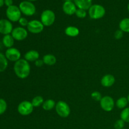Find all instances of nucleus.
<instances>
[{
    "label": "nucleus",
    "mask_w": 129,
    "mask_h": 129,
    "mask_svg": "<svg viewBox=\"0 0 129 129\" xmlns=\"http://www.w3.org/2000/svg\"><path fill=\"white\" fill-rule=\"evenodd\" d=\"M13 69L16 76L20 79H25L30 74V65L25 59H20L15 62Z\"/></svg>",
    "instance_id": "nucleus-1"
},
{
    "label": "nucleus",
    "mask_w": 129,
    "mask_h": 129,
    "mask_svg": "<svg viewBox=\"0 0 129 129\" xmlns=\"http://www.w3.org/2000/svg\"><path fill=\"white\" fill-rule=\"evenodd\" d=\"M106 10L102 5L95 4L92 6L88 10V15L89 17L93 20H98L102 18L105 16Z\"/></svg>",
    "instance_id": "nucleus-2"
},
{
    "label": "nucleus",
    "mask_w": 129,
    "mask_h": 129,
    "mask_svg": "<svg viewBox=\"0 0 129 129\" xmlns=\"http://www.w3.org/2000/svg\"><path fill=\"white\" fill-rule=\"evenodd\" d=\"M55 20V15L50 10H45L42 11L40 15V21L44 26H50L54 23Z\"/></svg>",
    "instance_id": "nucleus-3"
},
{
    "label": "nucleus",
    "mask_w": 129,
    "mask_h": 129,
    "mask_svg": "<svg viewBox=\"0 0 129 129\" xmlns=\"http://www.w3.org/2000/svg\"><path fill=\"white\" fill-rule=\"evenodd\" d=\"M6 15L8 20L12 22L18 21L21 17V12L19 7L15 5H12L7 8L6 11Z\"/></svg>",
    "instance_id": "nucleus-4"
},
{
    "label": "nucleus",
    "mask_w": 129,
    "mask_h": 129,
    "mask_svg": "<svg viewBox=\"0 0 129 129\" xmlns=\"http://www.w3.org/2000/svg\"><path fill=\"white\" fill-rule=\"evenodd\" d=\"M18 7L21 13L25 15V16H33L36 11V8H35V5L31 1H27V0L20 3Z\"/></svg>",
    "instance_id": "nucleus-5"
},
{
    "label": "nucleus",
    "mask_w": 129,
    "mask_h": 129,
    "mask_svg": "<svg viewBox=\"0 0 129 129\" xmlns=\"http://www.w3.org/2000/svg\"><path fill=\"white\" fill-rule=\"evenodd\" d=\"M55 109L58 115L62 118H67L71 113V108L69 105L64 101L60 100L56 103Z\"/></svg>",
    "instance_id": "nucleus-6"
},
{
    "label": "nucleus",
    "mask_w": 129,
    "mask_h": 129,
    "mask_svg": "<svg viewBox=\"0 0 129 129\" xmlns=\"http://www.w3.org/2000/svg\"><path fill=\"white\" fill-rule=\"evenodd\" d=\"M34 106L31 104V102L25 100L20 103L18 105V112L22 116H27L31 114L34 111Z\"/></svg>",
    "instance_id": "nucleus-7"
},
{
    "label": "nucleus",
    "mask_w": 129,
    "mask_h": 129,
    "mask_svg": "<svg viewBox=\"0 0 129 129\" xmlns=\"http://www.w3.org/2000/svg\"><path fill=\"white\" fill-rule=\"evenodd\" d=\"M26 28L29 32L34 34H38L44 30V25L39 20H33L29 21Z\"/></svg>",
    "instance_id": "nucleus-8"
},
{
    "label": "nucleus",
    "mask_w": 129,
    "mask_h": 129,
    "mask_svg": "<svg viewBox=\"0 0 129 129\" xmlns=\"http://www.w3.org/2000/svg\"><path fill=\"white\" fill-rule=\"evenodd\" d=\"M100 103L101 108L107 112L113 110L115 105L114 100L110 96H105L102 97Z\"/></svg>",
    "instance_id": "nucleus-9"
},
{
    "label": "nucleus",
    "mask_w": 129,
    "mask_h": 129,
    "mask_svg": "<svg viewBox=\"0 0 129 129\" xmlns=\"http://www.w3.org/2000/svg\"><path fill=\"white\" fill-rule=\"evenodd\" d=\"M11 35L15 40L23 41L28 36V30L22 26H18L13 30Z\"/></svg>",
    "instance_id": "nucleus-10"
},
{
    "label": "nucleus",
    "mask_w": 129,
    "mask_h": 129,
    "mask_svg": "<svg viewBox=\"0 0 129 129\" xmlns=\"http://www.w3.org/2000/svg\"><path fill=\"white\" fill-rule=\"evenodd\" d=\"M5 56L8 60L16 62L21 59V52L18 49L15 47L9 48L5 52Z\"/></svg>",
    "instance_id": "nucleus-11"
},
{
    "label": "nucleus",
    "mask_w": 129,
    "mask_h": 129,
    "mask_svg": "<svg viewBox=\"0 0 129 129\" xmlns=\"http://www.w3.org/2000/svg\"><path fill=\"white\" fill-rule=\"evenodd\" d=\"M13 28L11 21L6 19L0 20V34L4 35L11 34Z\"/></svg>",
    "instance_id": "nucleus-12"
},
{
    "label": "nucleus",
    "mask_w": 129,
    "mask_h": 129,
    "mask_svg": "<svg viewBox=\"0 0 129 129\" xmlns=\"http://www.w3.org/2000/svg\"><path fill=\"white\" fill-rule=\"evenodd\" d=\"M62 10L68 15H73L76 13L77 7L74 2L72 1H65L62 5Z\"/></svg>",
    "instance_id": "nucleus-13"
},
{
    "label": "nucleus",
    "mask_w": 129,
    "mask_h": 129,
    "mask_svg": "<svg viewBox=\"0 0 129 129\" xmlns=\"http://www.w3.org/2000/svg\"><path fill=\"white\" fill-rule=\"evenodd\" d=\"M115 83V78L112 74H108L103 76L101 79V84L103 87L109 88L112 86Z\"/></svg>",
    "instance_id": "nucleus-14"
},
{
    "label": "nucleus",
    "mask_w": 129,
    "mask_h": 129,
    "mask_svg": "<svg viewBox=\"0 0 129 129\" xmlns=\"http://www.w3.org/2000/svg\"><path fill=\"white\" fill-rule=\"evenodd\" d=\"M40 57L39 52L35 50H30L24 55V58L28 62H35Z\"/></svg>",
    "instance_id": "nucleus-15"
},
{
    "label": "nucleus",
    "mask_w": 129,
    "mask_h": 129,
    "mask_svg": "<svg viewBox=\"0 0 129 129\" xmlns=\"http://www.w3.org/2000/svg\"><path fill=\"white\" fill-rule=\"evenodd\" d=\"M74 3L78 8L86 11L89 10L92 6V0H74Z\"/></svg>",
    "instance_id": "nucleus-16"
},
{
    "label": "nucleus",
    "mask_w": 129,
    "mask_h": 129,
    "mask_svg": "<svg viewBox=\"0 0 129 129\" xmlns=\"http://www.w3.org/2000/svg\"><path fill=\"white\" fill-rule=\"evenodd\" d=\"M2 42L5 47L9 49V48L13 47L15 43V39H13L11 34H8V35H4L3 37Z\"/></svg>",
    "instance_id": "nucleus-17"
},
{
    "label": "nucleus",
    "mask_w": 129,
    "mask_h": 129,
    "mask_svg": "<svg viewBox=\"0 0 129 129\" xmlns=\"http://www.w3.org/2000/svg\"><path fill=\"white\" fill-rule=\"evenodd\" d=\"M44 61V64H46L47 66H54L56 63L57 59L55 55L51 54H48L43 56L42 59Z\"/></svg>",
    "instance_id": "nucleus-18"
},
{
    "label": "nucleus",
    "mask_w": 129,
    "mask_h": 129,
    "mask_svg": "<svg viewBox=\"0 0 129 129\" xmlns=\"http://www.w3.org/2000/svg\"><path fill=\"white\" fill-rule=\"evenodd\" d=\"M65 34L71 37H75L79 34V30L76 26H69L65 29Z\"/></svg>",
    "instance_id": "nucleus-19"
},
{
    "label": "nucleus",
    "mask_w": 129,
    "mask_h": 129,
    "mask_svg": "<svg viewBox=\"0 0 129 129\" xmlns=\"http://www.w3.org/2000/svg\"><path fill=\"white\" fill-rule=\"evenodd\" d=\"M56 103L52 99H47L44 101L42 105V108L45 111H50L55 107Z\"/></svg>",
    "instance_id": "nucleus-20"
},
{
    "label": "nucleus",
    "mask_w": 129,
    "mask_h": 129,
    "mask_svg": "<svg viewBox=\"0 0 129 129\" xmlns=\"http://www.w3.org/2000/svg\"><path fill=\"white\" fill-rule=\"evenodd\" d=\"M119 28L123 32L129 33V18H125L120 21Z\"/></svg>",
    "instance_id": "nucleus-21"
},
{
    "label": "nucleus",
    "mask_w": 129,
    "mask_h": 129,
    "mask_svg": "<svg viewBox=\"0 0 129 129\" xmlns=\"http://www.w3.org/2000/svg\"><path fill=\"white\" fill-rule=\"evenodd\" d=\"M8 66V60L5 54L0 52V73L4 72Z\"/></svg>",
    "instance_id": "nucleus-22"
},
{
    "label": "nucleus",
    "mask_w": 129,
    "mask_h": 129,
    "mask_svg": "<svg viewBox=\"0 0 129 129\" xmlns=\"http://www.w3.org/2000/svg\"><path fill=\"white\" fill-rule=\"evenodd\" d=\"M128 100L126 97H120L118 98L116 102L115 105L119 109H124L127 107V105H128Z\"/></svg>",
    "instance_id": "nucleus-23"
},
{
    "label": "nucleus",
    "mask_w": 129,
    "mask_h": 129,
    "mask_svg": "<svg viewBox=\"0 0 129 129\" xmlns=\"http://www.w3.org/2000/svg\"><path fill=\"white\" fill-rule=\"evenodd\" d=\"M31 102L34 108H37L40 106H42L44 102V100L41 96H36L33 98Z\"/></svg>",
    "instance_id": "nucleus-24"
},
{
    "label": "nucleus",
    "mask_w": 129,
    "mask_h": 129,
    "mask_svg": "<svg viewBox=\"0 0 129 129\" xmlns=\"http://www.w3.org/2000/svg\"><path fill=\"white\" fill-rule=\"evenodd\" d=\"M120 118L125 123H129V107L122 110L120 113Z\"/></svg>",
    "instance_id": "nucleus-25"
},
{
    "label": "nucleus",
    "mask_w": 129,
    "mask_h": 129,
    "mask_svg": "<svg viewBox=\"0 0 129 129\" xmlns=\"http://www.w3.org/2000/svg\"><path fill=\"white\" fill-rule=\"evenodd\" d=\"M7 110V103L3 98H0V115L3 114Z\"/></svg>",
    "instance_id": "nucleus-26"
},
{
    "label": "nucleus",
    "mask_w": 129,
    "mask_h": 129,
    "mask_svg": "<svg viewBox=\"0 0 129 129\" xmlns=\"http://www.w3.org/2000/svg\"><path fill=\"white\" fill-rule=\"evenodd\" d=\"M75 15L79 18H85L86 16L87 13L86 11V10H83V9L78 8L76 11Z\"/></svg>",
    "instance_id": "nucleus-27"
},
{
    "label": "nucleus",
    "mask_w": 129,
    "mask_h": 129,
    "mask_svg": "<svg viewBox=\"0 0 129 129\" xmlns=\"http://www.w3.org/2000/svg\"><path fill=\"white\" fill-rule=\"evenodd\" d=\"M125 122L123 120H122V119L117 120L114 123V127L115 129H122L124 128L125 126Z\"/></svg>",
    "instance_id": "nucleus-28"
},
{
    "label": "nucleus",
    "mask_w": 129,
    "mask_h": 129,
    "mask_svg": "<svg viewBox=\"0 0 129 129\" xmlns=\"http://www.w3.org/2000/svg\"><path fill=\"white\" fill-rule=\"evenodd\" d=\"M91 96L92 99L96 102H100L102 98V94L98 91H93L91 94Z\"/></svg>",
    "instance_id": "nucleus-29"
},
{
    "label": "nucleus",
    "mask_w": 129,
    "mask_h": 129,
    "mask_svg": "<svg viewBox=\"0 0 129 129\" xmlns=\"http://www.w3.org/2000/svg\"><path fill=\"white\" fill-rule=\"evenodd\" d=\"M18 23H19V24L21 25V26H22V27H25V26H27L29 21H28L27 19L25 18L21 17L20 18V20H19Z\"/></svg>",
    "instance_id": "nucleus-30"
},
{
    "label": "nucleus",
    "mask_w": 129,
    "mask_h": 129,
    "mask_svg": "<svg viewBox=\"0 0 129 129\" xmlns=\"http://www.w3.org/2000/svg\"><path fill=\"white\" fill-rule=\"evenodd\" d=\"M123 36V32L121 30H117V31L115 32L114 37L117 40H120L122 39Z\"/></svg>",
    "instance_id": "nucleus-31"
},
{
    "label": "nucleus",
    "mask_w": 129,
    "mask_h": 129,
    "mask_svg": "<svg viewBox=\"0 0 129 129\" xmlns=\"http://www.w3.org/2000/svg\"><path fill=\"white\" fill-rule=\"evenodd\" d=\"M35 64L37 67H38V68H40V67L43 66V65L44 64V61H43L42 59H39L38 60H37L35 62Z\"/></svg>",
    "instance_id": "nucleus-32"
},
{
    "label": "nucleus",
    "mask_w": 129,
    "mask_h": 129,
    "mask_svg": "<svg viewBox=\"0 0 129 129\" xmlns=\"http://www.w3.org/2000/svg\"><path fill=\"white\" fill-rule=\"evenodd\" d=\"M13 0H5V5H6L7 7H9V6H12L13 5Z\"/></svg>",
    "instance_id": "nucleus-33"
},
{
    "label": "nucleus",
    "mask_w": 129,
    "mask_h": 129,
    "mask_svg": "<svg viewBox=\"0 0 129 129\" xmlns=\"http://www.w3.org/2000/svg\"><path fill=\"white\" fill-rule=\"evenodd\" d=\"M5 5V0H0V7H2Z\"/></svg>",
    "instance_id": "nucleus-34"
},
{
    "label": "nucleus",
    "mask_w": 129,
    "mask_h": 129,
    "mask_svg": "<svg viewBox=\"0 0 129 129\" xmlns=\"http://www.w3.org/2000/svg\"><path fill=\"white\" fill-rule=\"evenodd\" d=\"M27 1H37V0H27Z\"/></svg>",
    "instance_id": "nucleus-35"
},
{
    "label": "nucleus",
    "mask_w": 129,
    "mask_h": 129,
    "mask_svg": "<svg viewBox=\"0 0 129 129\" xmlns=\"http://www.w3.org/2000/svg\"><path fill=\"white\" fill-rule=\"evenodd\" d=\"M127 10H128V11L129 12V3L128 4V6H127Z\"/></svg>",
    "instance_id": "nucleus-36"
},
{
    "label": "nucleus",
    "mask_w": 129,
    "mask_h": 129,
    "mask_svg": "<svg viewBox=\"0 0 129 129\" xmlns=\"http://www.w3.org/2000/svg\"><path fill=\"white\" fill-rule=\"evenodd\" d=\"M127 100H128V102L129 103V94L128 95V96H127Z\"/></svg>",
    "instance_id": "nucleus-37"
},
{
    "label": "nucleus",
    "mask_w": 129,
    "mask_h": 129,
    "mask_svg": "<svg viewBox=\"0 0 129 129\" xmlns=\"http://www.w3.org/2000/svg\"><path fill=\"white\" fill-rule=\"evenodd\" d=\"M71 1V0H66V1Z\"/></svg>",
    "instance_id": "nucleus-38"
},
{
    "label": "nucleus",
    "mask_w": 129,
    "mask_h": 129,
    "mask_svg": "<svg viewBox=\"0 0 129 129\" xmlns=\"http://www.w3.org/2000/svg\"><path fill=\"white\" fill-rule=\"evenodd\" d=\"M122 129H125V128H122Z\"/></svg>",
    "instance_id": "nucleus-39"
}]
</instances>
